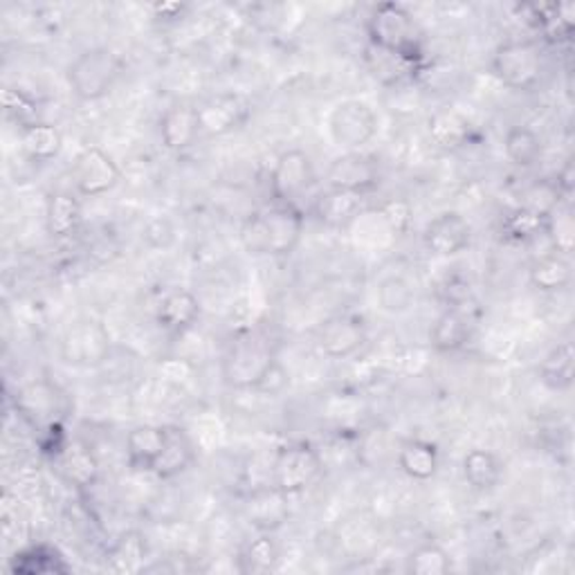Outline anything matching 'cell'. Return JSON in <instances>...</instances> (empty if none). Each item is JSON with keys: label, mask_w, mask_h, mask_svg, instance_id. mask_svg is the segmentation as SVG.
Returning <instances> with one entry per match:
<instances>
[{"label": "cell", "mask_w": 575, "mask_h": 575, "mask_svg": "<svg viewBox=\"0 0 575 575\" xmlns=\"http://www.w3.org/2000/svg\"><path fill=\"white\" fill-rule=\"evenodd\" d=\"M304 234V211L297 205L274 202L252 213L241 228V243L254 257H291Z\"/></svg>", "instance_id": "cell-1"}, {"label": "cell", "mask_w": 575, "mask_h": 575, "mask_svg": "<svg viewBox=\"0 0 575 575\" xmlns=\"http://www.w3.org/2000/svg\"><path fill=\"white\" fill-rule=\"evenodd\" d=\"M369 45L394 52L420 67L422 39L411 12L400 3H380L367 19Z\"/></svg>", "instance_id": "cell-2"}, {"label": "cell", "mask_w": 575, "mask_h": 575, "mask_svg": "<svg viewBox=\"0 0 575 575\" xmlns=\"http://www.w3.org/2000/svg\"><path fill=\"white\" fill-rule=\"evenodd\" d=\"M122 59L111 48L97 45L80 52L65 70L67 86L80 102H100L111 95L119 75H122Z\"/></svg>", "instance_id": "cell-3"}, {"label": "cell", "mask_w": 575, "mask_h": 575, "mask_svg": "<svg viewBox=\"0 0 575 575\" xmlns=\"http://www.w3.org/2000/svg\"><path fill=\"white\" fill-rule=\"evenodd\" d=\"M274 359V344L265 335L245 333L237 337L223 355V383L234 391H254V387L272 367Z\"/></svg>", "instance_id": "cell-4"}, {"label": "cell", "mask_w": 575, "mask_h": 575, "mask_svg": "<svg viewBox=\"0 0 575 575\" xmlns=\"http://www.w3.org/2000/svg\"><path fill=\"white\" fill-rule=\"evenodd\" d=\"M492 75L513 91H535L544 77L542 48L526 39H509L492 52Z\"/></svg>", "instance_id": "cell-5"}, {"label": "cell", "mask_w": 575, "mask_h": 575, "mask_svg": "<svg viewBox=\"0 0 575 575\" xmlns=\"http://www.w3.org/2000/svg\"><path fill=\"white\" fill-rule=\"evenodd\" d=\"M113 337L97 320H77L70 324L59 342L61 363L75 369H97L108 363Z\"/></svg>", "instance_id": "cell-6"}, {"label": "cell", "mask_w": 575, "mask_h": 575, "mask_svg": "<svg viewBox=\"0 0 575 575\" xmlns=\"http://www.w3.org/2000/svg\"><path fill=\"white\" fill-rule=\"evenodd\" d=\"M324 461L320 450L306 441H295L279 448L272 461V485H276L288 496L302 494L322 474Z\"/></svg>", "instance_id": "cell-7"}, {"label": "cell", "mask_w": 575, "mask_h": 575, "mask_svg": "<svg viewBox=\"0 0 575 575\" xmlns=\"http://www.w3.org/2000/svg\"><path fill=\"white\" fill-rule=\"evenodd\" d=\"M328 133L339 149L363 151L378 133V115L363 100H344L331 111Z\"/></svg>", "instance_id": "cell-8"}, {"label": "cell", "mask_w": 575, "mask_h": 575, "mask_svg": "<svg viewBox=\"0 0 575 575\" xmlns=\"http://www.w3.org/2000/svg\"><path fill=\"white\" fill-rule=\"evenodd\" d=\"M315 180L317 174L311 156L302 149H288L274 163L270 174V194L274 202L297 205V200L313 189Z\"/></svg>", "instance_id": "cell-9"}, {"label": "cell", "mask_w": 575, "mask_h": 575, "mask_svg": "<svg viewBox=\"0 0 575 575\" xmlns=\"http://www.w3.org/2000/svg\"><path fill=\"white\" fill-rule=\"evenodd\" d=\"M383 171L376 156L365 151H344L333 158L326 169L328 189H342L357 196H369L380 187Z\"/></svg>", "instance_id": "cell-10"}, {"label": "cell", "mask_w": 575, "mask_h": 575, "mask_svg": "<svg viewBox=\"0 0 575 575\" xmlns=\"http://www.w3.org/2000/svg\"><path fill=\"white\" fill-rule=\"evenodd\" d=\"M122 180L117 163L100 147L84 149L72 165V185L84 198H95L113 191Z\"/></svg>", "instance_id": "cell-11"}, {"label": "cell", "mask_w": 575, "mask_h": 575, "mask_svg": "<svg viewBox=\"0 0 575 575\" xmlns=\"http://www.w3.org/2000/svg\"><path fill=\"white\" fill-rule=\"evenodd\" d=\"M198 108L200 133L207 137H223L243 128L252 115L250 102L237 93H219L207 97Z\"/></svg>", "instance_id": "cell-12"}, {"label": "cell", "mask_w": 575, "mask_h": 575, "mask_svg": "<svg viewBox=\"0 0 575 575\" xmlns=\"http://www.w3.org/2000/svg\"><path fill=\"white\" fill-rule=\"evenodd\" d=\"M472 243V226L459 211H441L422 230V245L429 254L450 259L466 252Z\"/></svg>", "instance_id": "cell-13"}, {"label": "cell", "mask_w": 575, "mask_h": 575, "mask_svg": "<svg viewBox=\"0 0 575 575\" xmlns=\"http://www.w3.org/2000/svg\"><path fill=\"white\" fill-rule=\"evenodd\" d=\"M367 324L355 315H335L326 320L315 335L317 348L331 359H346L367 344Z\"/></svg>", "instance_id": "cell-14"}, {"label": "cell", "mask_w": 575, "mask_h": 575, "mask_svg": "<svg viewBox=\"0 0 575 575\" xmlns=\"http://www.w3.org/2000/svg\"><path fill=\"white\" fill-rule=\"evenodd\" d=\"M276 485H259L245 499V518L257 533H276L291 520V503Z\"/></svg>", "instance_id": "cell-15"}, {"label": "cell", "mask_w": 575, "mask_h": 575, "mask_svg": "<svg viewBox=\"0 0 575 575\" xmlns=\"http://www.w3.org/2000/svg\"><path fill=\"white\" fill-rule=\"evenodd\" d=\"M198 108L194 104H174L160 117V139L163 147L171 154H182L191 149L200 137Z\"/></svg>", "instance_id": "cell-16"}, {"label": "cell", "mask_w": 575, "mask_h": 575, "mask_svg": "<svg viewBox=\"0 0 575 575\" xmlns=\"http://www.w3.org/2000/svg\"><path fill=\"white\" fill-rule=\"evenodd\" d=\"M165 425H137L126 437V463L133 472H151L165 450Z\"/></svg>", "instance_id": "cell-17"}, {"label": "cell", "mask_w": 575, "mask_h": 575, "mask_svg": "<svg viewBox=\"0 0 575 575\" xmlns=\"http://www.w3.org/2000/svg\"><path fill=\"white\" fill-rule=\"evenodd\" d=\"M365 198L367 196H357L342 189H328L317 198L315 216L322 226L331 230H346L359 219V213L365 211Z\"/></svg>", "instance_id": "cell-18"}, {"label": "cell", "mask_w": 575, "mask_h": 575, "mask_svg": "<svg viewBox=\"0 0 575 575\" xmlns=\"http://www.w3.org/2000/svg\"><path fill=\"white\" fill-rule=\"evenodd\" d=\"M54 461L59 466L61 477L80 490L93 488L100 479V461L84 443H65L54 454Z\"/></svg>", "instance_id": "cell-19"}, {"label": "cell", "mask_w": 575, "mask_h": 575, "mask_svg": "<svg viewBox=\"0 0 575 575\" xmlns=\"http://www.w3.org/2000/svg\"><path fill=\"white\" fill-rule=\"evenodd\" d=\"M165 427H167V441H165V450L154 468V474L160 481H171V479L185 474L194 466L196 448L182 427H178V425H165Z\"/></svg>", "instance_id": "cell-20"}, {"label": "cell", "mask_w": 575, "mask_h": 575, "mask_svg": "<svg viewBox=\"0 0 575 575\" xmlns=\"http://www.w3.org/2000/svg\"><path fill=\"white\" fill-rule=\"evenodd\" d=\"M17 405L21 407L23 416L41 429H52L59 422V396L56 389L48 383H30L21 389Z\"/></svg>", "instance_id": "cell-21"}, {"label": "cell", "mask_w": 575, "mask_h": 575, "mask_svg": "<svg viewBox=\"0 0 575 575\" xmlns=\"http://www.w3.org/2000/svg\"><path fill=\"white\" fill-rule=\"evenodd\" d=\"M156 317H158V324L167 333L182 335V333L191 331L198 324V320H200V302H198V297L194 293L178 288V291H171V293L165 295V300L158 306Z\"/></svg>", "instance_id": "cell-22"}, {"label": "cell", "mask_w": 575, "mask_h": 575, "mask_svg": "<svg viewBox=\"0 0 575 575\" xmlns=\"http://www.w3.org/2000/svg\"><path fill=\"white\" fill-rule=\"evenodd\" d=\"M472 339V320L463 309H446L431 326L429 342L439 353H459Z\"/></svg>", "instance_id": "cell-23"}, {"label": "cell", "mask_w": 575, "mask_h": 575, "mask_svg": "<svg viewBox=\"0 0 575 575\" xmlns=\"http://www.w3.org/2000/svg\"><path fill=\"white\" fill-rule=\"evenodd\" d=\"M82 226V202L70 191H52L45 200V228L54 239L77 234Z\"/></svg>", "instance_id": "cell-24"}, {"label": "cell", "mask_w": 575, "mask_h": 575, "mask_svg": "<svg viewBox=\"0 0 575 575\" xmlns=\"http://www.w3.org/2000/svg\"><path fill=\"white\" fill-rule=\"evenodd\" d=\"M398 466L414 481L435 479L439 472V466H441L439 448L422 439L402 441V446L398 450Z\"/></svg>", "instance_id": "cell-25"}, {"label": "cell", "mask_w": 575, "mask_h": 575, "mask_svg": "<svg viewBox=\"0 0 575 575\" xmlns=\"http://www.w3.org/2000/svg\"><path fill=\"white\" fill-rule=\"evenodd\" d=\"M529 281L537 293H546V295L562 293L573 281V265L568 257L560 252H551L531 265Z\"/></svg>", "instance_id": "cell-26"}, {"label": "cell", "mask_w": 575, "mask_h": 575, "mask_svg": "<svg viewBox=\"0 0 575 575\" xmlns=\"http://www.w3.org/2000/svg\"><path fill=\"white\" fill-rule=\"evenodd\" d=\"M575 378V353L571 342H562L553 346L540 365V380L551 391H568Z\"/></svg>", "instance_id": "cell-27"}, {"label": "cell", "mask_w": 575, "mask_h": 575, "mask_svg": "<svg viewBox=\"0 0 575 575\" xmlns=\"http://www.w3.org/2000/svg\"><path fill=\"white\" fill-rule=\"evenodd\" d=\"M365 63L372 72V77L376 82H380L383 86H400L405 82H409L414 77V72L418 70V65L409 63L407 59L380 50L376 45H367L365 50Z\"/></svg>", "instance_id": "cell-28"}, {"label": "cell", "mask_w": 575, "mask_h": 575, "mask_svg": "<svg viewBox=\"0 0 575 575\" xmlns=\"http://www.w3.org/2000/svg\"><path fill=\"white\" fill-rule=\"evenodd\" d=\"M21 149L32 163H50L63 149L61 130L48 122L30 124L21 128Z\"/></svg>", "instance_id": "cell-29"}, {"label": "cell", "mask_w": 575, "mask_h": 575, "mask_svg": "<svg viewBox=\"0 0 575 575\" xmlns=\"http://www.w3.org/2000/svg\"><path fill=\"white\" fill-rule=\"evenodd\" d=\"M463 470V479L468 481V485L477 492H490L499 485L501 477H503V463L499 461V457L490 450H470L463 457L461 463Z\"/></svg>", "instance_id": "cell-30"}, {"label": "cell", "mask_w": 575, "mask_h": 575, "mask_svg": "<svg viewBox=\"0 0 575 575\" xmlns=\"http://www.w3.org/2000/svg\"><path fill=\"white\" fill-rule=\"evenodd\" d=\"M10 571L21 575H43V573H67L70 566L61 557V553L45 544L28 546L10 560Z\"/></svg>", "instance_id": "cell-31"}, {"label": "cell", "mask_w": 575, "mask_h": 575, "mask_svg": "<svg viewBox=\"0 0 575 575\" xmlns=\"http://www.w3.org/2000/svg\"><path fill=\"white\" fill-rule=\"evenodd\" d=\"M503 151H506V158L515 167L529 169L540 163V158L544 154V144H542V137L533 128L511 126L506 130V137H503Z\"/></svg>", "instance_id": "cell-32"}, {"label": "cell", "mask_w": 575, "mask_h": 575, "mask_svg": "<svg viewBox=\"0 0 575 575\" xmlns=\"http://www.w3.org/2000/svg\"><path fill=\"white\" fill-rule=\"evenodd\" d=\"M548 230V216H542L533 209L518 207L506 213V219L501 223V232L513 243H529L537 237H544Z\"/></svg>", "instance_id": "cell-33"}, {"label": "cell", "mask_w": 575, "mask_h": 575, "mask_svg": "<svg viewBox=\"0 0 575 575\" xmlns=\"http://www.w3.org/2000/svg\"><path fill=\"white\" fill-rule=\"evenodd\" d=\"M279 544L274 540V533H259L254 540H250L241 551V571L243 573H268L274 571L279 564Z\"/></svg>", "instance_id": "cell-34"}, {"label": "cell", "mask_w": 575, "mask_h": 575, "mask_svg": "<svg viewBox=\"0 0 575 575\" xmlns=\"http://www.w3.org/2000/svg\"><path fill=\"white\" fill-rule=\"evenodd\" d=\"M407 571L416 575H446L452 571V560L443 546L427 542L409 553Z\"/></svg>", "instance_id": "cell-35"}, {"label": "cell", "mask_w": 575, "mask_h": 575, "mask_svg": "<svg viewBox=\"0 0 575 575\" xmlns=\"http://www.w3.org/2000/svg\"><path fill=\"white\" fill-rule=\"evenodd\" d=\"M144 557H147V542L137 531L124 533L108 551V560L115 571H137Z\"/></svg>", "instance_id": "cell-36"}, {"label": "cell", "mask_w": 575, "mask_h": 575, "mask_svg": "<svg viewBox=\"0 0 575 575\" xmlns=\"http://www.w3.org/2000/svg\"><path fill=\"white\" fill-rule=\"evenodd\" d=\"M378 306L389 315H402L414 306V288L402 276H387L378 285Z\"/></svg>", "instance_id": "cell-37"}, {"label": "cell", "mask_w": 575, "mask_h": 575, "mask_svg": "<svg viewBox=\"0 0 575 575\" xmlns=\"http://www.w3.org/2000/svg\"><path fill=\"white\" fill-rule=\"evenodd\" d=\"M429 133L443 149H457L468 137L466 122L450 111H441L429 119Z\"/></svg>", "instance_id": "cell-38"}, {"label": "cell", "mask_w": 575, "mask_h": 575, "mask_svg": "<svg viewBox=\"0 0 575 575\" xmlns=\"http://www.w3.org/2000/svg\"><path fill=\"white\" fill-rule=\"evenodd\" d=\"M546 234L553 241L555 252L568 257L573 252L575 245V226H573V213L571 207H557L551 216H548V230Z\"/></svg>", "instance_id": "cell-39"}, {"label": "cell", "mask_w": 575, "mask_h": 575, "mask_svg": "<svg viewBox=\"0 0 575 575\" xmlns=\"http://www.w3.org/2000/svg\"><path fill=\"white\" fill-rule=\"evenodd\" d=\"M562 202V196L555 187V180H542V182H535L531 185L526 191H524V200H522V207L526 209H533L542 216H551Z\"/></svg>", "instance_id": "cell-40"}, {"label": "cell", "mask_w": 575, "mask_h": 575, "mask_svg": "<svg viewBox=\"0 0 575 575\" xmlns=\"http://www.w3.org/2000/svg\"><path fill=\"white\" fill-rule=\"evenodd\" d=\"M3 104H6V111L10 117H14L19 122L21 128L30 126V124H36L41 122L39 119V108H36V102L25 95L23 91H17V88H6L3 93Z\"/></svg>", "instance_id": "cell-41"}, {"label": "cell", "mask_w": 575, "mask_h": 575, "mask_svg": "<svg viewBox=\"0 0 575 575\" xmlns=\"http://www.w3.org/2000/svg\"><path fill=\"white\" fill-rule=\"evenodd\" d=\"M142 239L151 250H169L176 243V228L167 216H154V219L144 226Z\"/></svg>", "instance_id": "cell-42"}, {"label": "cell", "mask_w": 575, "mask_h": 575, "mask_svg": "<svg viewBox=\"0 0 575 575\" xmlns=\"http://www.w3.org/2000/svg\"><path fill=\"white\" fill-rule=\"evenodd\" d=\"M288 385H291V374L285 372V367L279 363V359H274L272 367L263 374V378L254 387V394H261V396H268V398H276V396H281L288 389Z\"/></svg>", "instance_id": "cell-43"}, {"label": "cell", "mask_w": 575, "mask_h": 575, "mask_svg": "<svg viewBox=\"0 0 575 575\" xmlns=\"http://www.w3.org/2000/svg\"><path fill=\"white\" fill-rule=\"evenodd\" d=\"M575 180V171H573V163L571 160H566V165L557 171V178H555V187H557V191H560V196L562 198H566V196H571V191H573V182Z\"/></svg>", "instance_id": "cell-44"}, {"label": "cell", "mask_w": 575, "mask_h": 575, "mask_svg": "<svg viewBox=\"0 0 575 575\" xmlns=\"http://www.w3.org/2000/svg\"><path fill=\"white\" fill-rule=\"evenodd\" d=\"M187 8L180 6V3H163V6H154V12L158 19H165V21H176L182 17Z\"/></svg>", "instance_id": "cell-45"}]
</instances>
